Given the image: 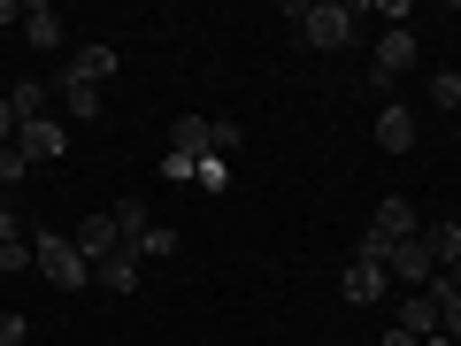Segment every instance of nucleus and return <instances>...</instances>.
<instances>
[{
	"label": "nucleus",
	"instance_id": "nucleus-13",
	"mask_svg": "<svg viewBox=\"0 0 461 346\" xmlns=\"http://www.w3.org/2000/svg\"><path fill=\"white\" fill-rule=\"evenodd\" d=\"M139 269H147V262H139V254H131V247H115V254H108V262H100V269H93V278H100V285H108V293H139Z\"/></svg>",
	"mask_w": 461,
	"mask_h": 346
},
{
	"label": "nucleus",
	"instance_id": "nucleus-15",
	"mask_svg": "<svg viewBox=\"0 0 461 346\" xmlns=\"http://www.w3.org/2000/svg\"><path fill=\"white\" fill-rule=\"evenodd\" d=\"M423 293L438 300V339H454V346H461V285H446V278H430Z\"/></svg>",
	"mask_w": 461,
	"mask_h": 346
},
{
	"label": "nucleus",
	"instance_id": "nucleus-9",
	"mask_svg": "<svg viewBox=\"0 0 461 346\" xmlns=\"http://www.w3.org/2000/svg\"><path fill=\"white\" fill-rule=\"evenodd\" d=\"M377 147L384 154H408L415 147V108H400V100H393V108H377Z\"/></svg>",
	"mask_w": 461,
	"mask_h": 346
},
{
	"label": "nucleus",
	"instance_id": "nucleus-24",
	"mask_svg": "<svg viewBox=\"0 0 461 346\" xmlns=\"http://www.w3.org/2000/svg\"><path fill=\"white\" fill-rule=\"evenodd\" d=\"M16 269H32V239H0V278H16Z\"/></svg>",
	"mask_w": 461,
	"mask_h": 346
},
{
	"label": "nucleus",
	"instance_id": "nucleus-25",
	"mask_svg": "<svg viewBox=\"0 0 461 346\" xmlns=\"http://www.w3.org/2000/svg\"><path fill=\"white\" fill-rule=\"evenodd\" d=\"M23 178H32V162H23L16 147H0V193H8V185H23Z\"/></svg>",
	"mask_w": 461,
	"mask_h": 346
},
{
	"label": "nucleus",
	"instance_id": "nucleus-12",
	"mask_svg": "<svg viewBox=\"0 0 461 346\" xmlns=\"http://www.w3.org/2000/svg\"><path fill=\"white\" fill-rule=\"evenodd\" d=\"M23 39H32V47H62V8H47V0H32V8H23Z\"/></svg>",
	"mask_w": 461,
	"mask_h": 346
},
{
	"label": "nucleus",
	"instance_id": "nucleus-8",
	"mask_svg": "<svg viewBox=\"0 0 461 346\" xmlns=\"http://www.w3.org/2000/svg\"><path fill=\"white\" fill-rule=\"evenodd\" d=\"M108 77H115V47H77V54H69V69H62V85H93V93Z\"/></svg>",
	"mask_w": 461,
	"mask_h": 346
},
{
	"label": "nucleus",
	"instance_id": "nucleus-21",
	"mask_svg": "<svg viewBox=\"0 0 461 346\" xmlns=\"http://www.w3.org/2000/svg\"><path fill=\"white\" fill-rule=\"evenodd\" d=\"M162 254H177V223H147L139 239V262H162Z\"/></svg>",
	"mask_w": 461,
	"mask_h": 346
},
{
	"label": "nucleus",
	"instance_id": "nucleus-14",
	"mask_svg": "<svg viewBox=\"0 0 461 346\" xmlns=\"http://www.w3.org/2000/svg\"><path fill=\"white\" fill-rule=\"evenodd\" d=\"M115 247H131L139 254V239H147V223H154V215H147V200H115Z\"/></svg>",
	"mask_w": 461,
	"mask_h": 346
},
{
	"label": "nucleus",
	"instance_id": "nucleus-11",
	"mask_svg": "<svg viewBox=\"0 0 461 346\" xmlns=\"http://www.w3.org/2000/svg\"><path fill=\"white\" fill-rule=\"evenodd\" d=\"M169 154L208 162V115H177V123H169Z\"/></svg>",
	"mask_w": 461,
	"mask_h": 346
},
{
	"label": "nucleus",
	"instance_id": "nucleus-4",
	"mask_svg": "<svg viewBox=\"0 0 461 346\" xmlns=\"http://www.w3.org/2000/svg\"><path fill=\"white\" fill-rule=\"evenodd\" d=\"M384 278H400L408 293H423V285L438 278V262H430V247H423V231H415V239H400V247L384 254Z\"/></svg>",
	"mask_w": 461,
	"mask_h": 346
},
{
	"label": "nucleus",
	"instance_id": "nucleus-26",
	"mask_svg": "<svg viewBox=\"0 0 461 346\" xmlns=\"http://www.w3.org/2000/svg\"><path fill=\"white\" fill-rule=\"evenodd\" d=\"M193 169H200V162H185V154H162V178H169V185H193Z\"/></svg>",
	"mask_w": 461,
	"mask_h": 346
},
{
	"label": "nucleus",
	"instance_id": "nucleus-29",
	"mask_svg": "<svg viewBox=\"0 0 461 346\" xmlns=\"http://www.w3.org/2000/svg\"><path fill=\"white\" fill-rule=\"evenodd\" d=\"M0 239H23V231H16V208H8V193H0Z\"/></svg>",
	"mask_w": 461,
	"mask_h": 346
},
{
	"label": "nucleus",
	"instance_id": "nucleus-23",
	"mask_svg": "<svg viewBox=\"0 0 461 346\" xmlns=\"http://www.w3.org/2000/svg\"><path fill=\"white\" fill-rule=\"evenodd\" d=\"M193 185H200V193H223V185H230V162H223V154H208V162L193 169Z\"/></svg>",
	"mask_w": 461,
	"mask_h": 346
},
{
	"label": "nucleus",
	"instance_id": "nucleus-1",
	"mask_svg": "<svg viewBox=\"0 0 461 346\" xmlns=\"http://www.w3.org/2000/svg\"><path fill=\"white\" fill-rule=\"evenodd\" d=\"M293 32H300V47L339 54V47H354V8L346 0H308V8H293Z\"/></svg>",
	"mask_w": 461,
	"mask_h": 346
},
{
	"label": "nucleus",
	"instance_id": "nucleus-7",
	"mask_svg": "<svg viewBox=\"0 0 461 346\" xmlns=\"http://www.w3.org/2000/svg\"><path fill=\"white\" fill-rule=\"evenodd\" d=\"M69 247H77L85 262L100 269V262H108V254H115V215H108V208H93V215H85L77 231H69Z\"/></svg>",
	"mask_w": 461,
	"mask_h": 346
},
{
	"label": "nucleus",
	"instance_id": "nucleus-5",
	"mask_svg": "<svg viewBox=\"0 0 461 346\" xmlns=\"http://www.w3.org/2000/svg\"><path fill=\"white\" fill-rule=\"evenodd\" d=\"M400 69H415V32H408V23H393V32L377 39V54H369V77H377V85H393Z\"/></svg>",
	"mask_w": 461,
	"mask_h": 346
},
{
	"label": "nucleus",
	"instance_id": "nucleus-3",
	"mask_svg": "<svg viewBox=\"0 0 461 346\" xmlns=\"http://www.w3.org/2000/svg\"><path fill=\"white\" fill-rule=\"evenodd\" d=\"M16 154H23L32 169L62 162V154H69V123H62V115H39V123H23V132H16Z\"/></svg>",
	"mask_w": 461,
	"mask_h": 346
},
{
	"label": "nucleus",
	"instance_id": "nucleus-16",
	"mask_svg": "<svg viewBox=\"0 0 461 346\" xmlns=\"http://www.w3.org/2000/svg\"><path fill=\"white\" fill-rule=\"evenodd\" d=\"M423 247L438 269H461V223H423Z\"/></svg>",
	"mask_w": 461,
	"mask_h": 346
},
{
	"label": "nucleus",
	"instance_id": "nucleus-31",
	"mask_svg": "<svg viewBox=\"0 0 461 346\" xmlns=\"http://www.w3.org/2000/svg\"><path fill=\"white\" fill-rule=\"evenodd\" d=\"M384 346H423V339H415V331H400V323H393V331H384Z\"/></svg>",
	"mask_w": 461,
	"mask_h": 346
},
{
	"label": "nucleus",
	"instance_id": "nucleus-6",
	"mask_svg": "<svg viewBox=\"0 0 461 346\" xmlns=\"http://www.w3.org/2000/svg\"><path fill=\"white\" fill-rule=\"evenodd\" d=\"M415 200L408 193H393V200H377V215H369V239H384V247H400V239H415Z\"/></svg>",
	"mask_w": 461,
	"mask_h": 346
},
{
	"label": "nucleus",
	"instance_id": "nucleus-17",
	"mask_svg": "<svg viewBox=\"0 0 461 346\" xmlns=\"http://www.w3.org/2000/svg\"><path fill=\"white\" fill-rule=\"evenodd\" d=\"M400 331H415V339H438V300H430V293H408V308H400Z\"/></svg>",
	"mask_w": 461,
	"mask_h": 346
},
{
	"label": "nucleus",
	"instance_id": "nucleus-10",
	"mask_svg": "<svg viewBox=\"0 0 461 346\" xmlns=\"http://www.w3.org/2000/svg\"><path fill=\"white\" fill-rule=\"evenodd\" d=\"M384 285H393V278H384L377 262H354V269H346V278H339V293L354 300V308H369V300H384Z\"/></svg>",
	"mask_w": 461,
	"mask_h": 346
},
{
	"label": "nucleus",
	"instance_id": "nucleus-33",
	"mask_svg": "<svg viewBox=\"0 0 461 346\" xmlns=\"http://www.w3.org/2000/svg\"><path fill=\"white\" fill-rule=\"evenodd\" d=\"M454 147H461V123H454Z\"/></svg>",
	"mask_w": 461,
	"mask_h": 346
},
{
	"label": "nucleus",
	"instance_id": "nucleus-32",
	"mask_svg": "<svg viewBox=\"0 0 461 346\" xmlns=\"http://www.w3.org/2000/svg\"><path fill=\"white\" fill-rule=\"evenodd\" d=\"M423 346H454V339H423Z\"/></svg>",
	"mask_w": 461,
	"mask_h": 346
},
{
	"label": "nucleus",
	"instance_id": "nucleus-18",
	"mask_svg": "<svg viewBox=\"0 0 461 346\" xmlns=\"http://www.w3.org/2000/svg\"><path fill=\"white\" fill-rule=\"evenodd\" d=\"M8 108H16V132L47 115V85H8Z\"/></svg>",
	"mask_w": 461,
	"mask_h": 346
},
{
	"label": "nucleus",
	"instance_id": "nucleus-2",
	"mask_svg": "<svg viewBox=\"0 0 461 346\" xmlns=\"http://www.w3.org/2000/svg\"><path fill=\"white\" fill-rule=\"evenodd\" d=\"M32 262L47 269V285H62V293H85V285H93V262L69 247L62 231H39V239H32Z\"/></svg>",
	"mask_w": 461,
	"mask_h": 346
},
{
	"label": "nucleus",
	"instance_id": "nucleus-30",
	"mask_svg": "<svg viewBox=\"0 0 461 346\" xmlns=\"http://www.w3.org/2000/svg\"><path fill=\"white\" fill-rule=\"evenodd\" d=\"M8 23H23V0H0V32H8Z\"/></svg>",
	"mask_w": 461,
	"mask_h": 346
},
{
	"label": "nucleus",
	"instance_id": "nucleus-19",
	"mask_svg": "<svg viewBox=\"0 0 461 346\" xmlns=\"http://www.w3.org/2000/svg\"><path fill=\"white\" fill-rule=\"evenodd\" d=\"M100 115V93L93 85H62V123H93Z\"/></svg>",
	"mask_w": 461,
	"mask_h": 346
},
{
	"label": "nucleus",
	"instance_id": "nucleus-20",
	"mask_svg": "<svg viewBox=\"0 0 461 346\" xmlns=\"http://www.w3.org/2000/svg\"><path fill=\"white\" fill-rule=\"evenodd\" d=\"M430 108L461 115V69H430Z\"/></svg>",
	"mask_w": 461,
	"mask_h": 346
},
{
	"label": "nucleus",
	"instance_id": "nucleus-22",
	"mask_svg": "<svg viewBox=\"0 0 461 346\" xmlns=\"http://www.w3.org/2000/svg\"><path fill=\"white\" fill-rule=\"evenodd\" d=\"M230 147H239V123H230V115H208V154L230 162Z\"/></svg>",
	"mask_w": 461,
	"mask_h": 346
},
{
	"label": "nucleus",
	"instance_id": "nucleus-27",
	"mask_svg": "<svg viewBox=\"0 0 461 346\" xmlns=\"http://www.w3.org/2000/svg\"><path fill=\"white\" fill-rule=\"evenodd\" d=\"M23 331H32V323H23V315H16V308L0 315V346H23Z\"/></svg>",
	"mask_w": 461,
	"mask_h": 346
},
{
	"label": "nucleus",
	"instance_id": "nucleus-28",
	"mask_svg": "<svg viewBox=\"0 0 461 346\" xmlns=\"http://www.w3.org/2000/svg\"><path fill=\"white\" fill-rule=\"evenodd\" d=\"M0 147H16V108H8V93H0Z\"/></svg>",
	"mask_w": 461,
	"mask_h": 346
}]
</instances>
